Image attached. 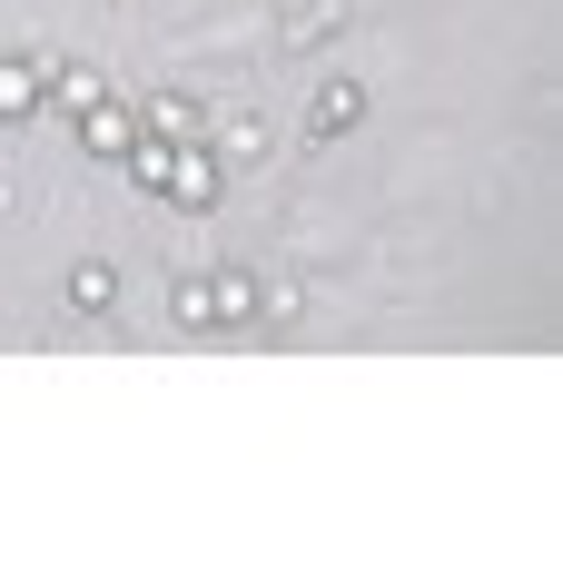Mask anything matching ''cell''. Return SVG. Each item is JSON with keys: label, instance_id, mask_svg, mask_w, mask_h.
I'll list each match as a JSON object with an SVG mask.
<instances>
[{"label": "cell", "instance_id": "cell-7", "mask_svg": "<svg viewBox=\"0 0 563 563\" xmlns=\"http://www.w3.org/2000/svg\"><path fill=\"white\" fill-rule=\"evenodd\" d=\"M336 20H346L336 0H287V20H277V49H327V40H336Z\"/></svg>", "mask_w": 563, "mask_h": 563}, {"label": "cell", "instance_id": "cell-11", "mask_svg": "<svg viewBox=\"0 0 563 563\" xmlns=\"http://www.w3.org/2000/svg\"><path fill=\"white\" fill-rule=\"evenodd\" d=\"M168 317H178V327H208V277H178V297H168Z\"/></svg>", "mask_w": 563, "mask_h": 563}, {"label": "cell", "instance_id": "cell-5", "mask_svg": "<svg viewBox=\"0 0 563 563\" xmlns=\"http://www.w3.org/2000/svg\"><path fill=\"white\" fill-rule=\"evenodd\" d=\"M129 139H139V109H129V99H99V109H79V148H89V158H119Z\"/></svg>", "mask_w": 563, "mask_h": 563}, {"label": "cell", "instance_id": "cell-6", "mask_svg": "<svg viewBox=\"0 0 563 563\" xmlns=\"http://www.w3.org/2000/svg\"><path fill=\"white\" fill-rule=\"evenodd\" d=\"M257 317V267H208V327H247Z\"/></svg>", "mask_w": 563, "mask_h": 563}, {"label": "cell", "instance_id": "cell-10", "mask_svg": "<svg viewBox=\"0 0 563 563\" xmlns=\"http://www.w3.org/2000/svg\"><path fill=\"white\" fill-rule=\"evenodd\" d=\"M208 148L218 158H267V129L257 119H208Z\"/></svg>", "mask_w": 563, "mask_h": 563}, {"label": "cell", "instance_id": "cell-3", "mask_svg": "<svg viewBox=\"0 0 563 563\" xmlns=\"http://www.w3.org/2000/svg\"><path fill=\"white\" fill-rule=\"evenodd\" d=\"M139 129H148V139H178V148H188V139H208V109H198L188 89H158V99H139Z\"/></svg>", "mask_w": 563, "mask_h": 563}, {"label": "cell", "instance_id": "cell-8", "mask_svg": "<svg viewBox=\"0 0 563 563\" xmlns=\"http://www.w3.org/2000/svg\"><path fill=\"white\" fill-rule=\"evenodd\" d=\"M40 69H49V59L0 49V119H40Z\"/></svg>", "mask_w": 563, "mask_h": 563}, {"label": "cell", "instance_id": "cell-4", "mask_svg": "<svg viewBox=\"0 0 563 563\" xmlns=\"http://www.w3.org/2000/svg\"><path fill=\"white\" fill-rule=\"evenodd\" d=\"M356 119H366V89H356V79H327V89L307 99V139H346Z\"/></svg>", "mask_w": 563, "mask_h": 563}, {"label": "cell", "instance_id": "cell-2", "mask_svg": "<svg viewBox=\"0 0 563 563\" xmlns=\"http://www.w3.org/2000/svg\"><path fill=\"white\" fill-rule=\"evenodd\" d=\"M99 99H109V79H99L89 59H59V69H40V109L79 119V109H99Z\"/></svg>", "mask_w": 563, "mask_h": 563}, {"label": "cell", "instance_id": "cell-9", "mask_svg": "<svg viewBox=\"0 0 563 563\" xmlns=\"http://www.w3.org/2000/svg\"><path fill=\"white\" fill-rule=\"evenodd\" d=\"M69 307H79V317H109V307H119V267H109V257H79V267H69Z\"/></svg>", "mask_w": 563, "mask_h": 563}, {"label": "cell", "instance_id": "cell-1", "mask_svg": "<svg viewBox=\"0 0 563 563\" xmlns=\"http://www.w3.org/2000/svg\"><path fill=\"white\" fill-rule=\"evenodd\" d=\"M218 178H228V158H218L208 139H188V148L168 158V178H158V198H168V208H188V218H208V208H218Z\"/></svg>", "mask_w": 563, "mask_h": 563}]
</instances>
